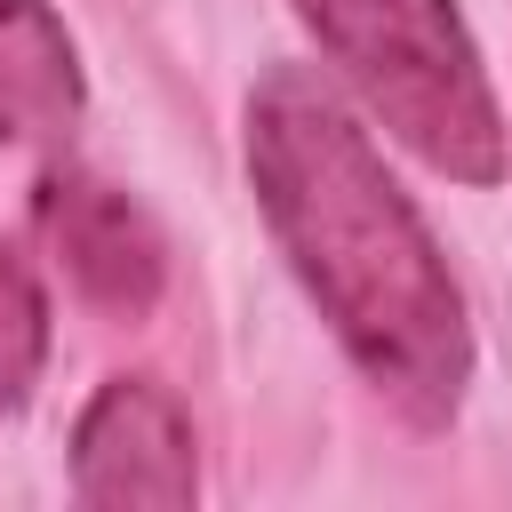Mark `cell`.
I'll return each instance as SVG.
<instances>
[{
  "label": "cell",
  "mask_w": 512,
  "mask_h": 512,
  "mask_svg": "<svg viewBox=\"0 0 512 512\" xmlns=\"http://www.w3.org/2000/svg\"><path fill=\"white\" fill-rule=\"evenodd\" d=\"M40 360H48V296L24 248L0 240V408H24Z\"/></svg>",
  "instance_id": "cell-6"
},
{
  "label": "cell",
  "mask_w": 512,
  "mask_h": 512,
  "mask_svg": "<svg viewBox=\"0 0 512 512\" xmlns=\"http://www.w3.org/2000/svg\"><path fill=\"white\" fill-rule=\"evenodd\" d=\"M72 496L80 504H192L200 496V456H192V416L168 384L152 376H112L72 424Z\"/></svg>",
  "instance_id": "cell-4"
},
{
  "label": "cell",
  "mask_w": 512,
  "mask_h": 512,
  "mask_svg": "<svg viewBox=\"0 0 512 512\" xmlns=\"http://www.w3.org/2000/svg\"><path fill=\"white\" fill-rule=\"evenodd\" d=\"M296 16L424 168L456 184H504L512 128L456 0H296Z\"/></svg>",
  "instance_id": "cell-2"
},
{
  "label": "cell",
  "mask_w": 512,
  "mask_h": 512,
  "mask_svg": "<svg viewBox=\"0 0 512 512\" xmlns=\"http://www.w3.org/2000/svg\"><path fill=\"white\" fill-rule=\"evenodd\" d=\"M80 112V48L48 0H0V136H56Z\"/></svg>",
  "instance_id": "cell-5"
},
{
  "label": "cell",
  "mask_w": 512,
  "mask_h": 512,
  "mask_svg": "<svg viewBox=\"0 0 512 512\" xmlns=\"http://www.w3.org/2000/svg\"><path fill=\"white\" fill-rule=\"evenodd\" d=\"M248 184L352 368L416 432L456 424L472 392L464 288L416 200L392 184L384 152L320 72L272 64L248 88Z\"/></svg>",
  "instance_id": "cell-1"
},
{
  "label": "cell",
  "mask_w": 512,
  "mask_h": 512,
  "mask_svg": "<svg viewBox=\"0 0 512 512\" xmlns=\"http://www.w3.org/2000/svg\"><path fill=\"white\" fill-rule=\"evenodd\" d=\"M32 216H40V240L64 264L80 304H96L104 320H144L160 304L168 240L120 184H104L96 168H48Z\"/></svg>",
  "instance_id": "cell-3"
}]
</instances>
